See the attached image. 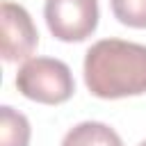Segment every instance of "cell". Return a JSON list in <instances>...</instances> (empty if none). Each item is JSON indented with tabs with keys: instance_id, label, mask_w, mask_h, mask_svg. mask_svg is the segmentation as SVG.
I'll return each instance as SVG.
<instances>
[{
	"instance_id": "6da1fadb",
	"label": "cell",
	"mask_w": 146,
	"mask_h": 146,
	"mask_svg": "<svg viewBox=\"0 0 146 146\" xmlns=\"http://www.w3.org/2000/svg\"><path fill=\"white\" fill-rule=\"evenodd\" d=\"M84 84L96 98L114 100L146 94V46L100 39L84 55Z\"/></svg>"
},
{
	"instance_id": "7a4b0ae2",
	"label": "cell",
	"mask_w": 146,
	"mask_h": 146,
	"mask_svg": "<svg viewBox=\"0 0 146 146\" xmlns=\"http://www.w3.org/2000/svg\"><path fill=\"white\" fill-rule=\"evenodd\" d=\"M16 89L36 103L59 105L66 103L75 91V80L62 59L55 57H30L16 73Z\"/></svg>"
},
{
	"instance_id": "3957f363",
	"label": "cell",
	"mask_w": 146,
	"mask_h": 146,
	"mask_svg": "<svg viewBox=\"0 0 146 146\" xmlns=\"http://www.w3.org/2000/svg\"><path fill=\"white\" fill-rule=\"evenodd\" d=\"M43 16L50 34L73 43L89 39L98 27V0H46Z\"/></svg>"
},
{
	"instance_id": "277c9868",
	"label": "cell",
	"mask_w": 146,
	"mask_h": 146,
	"mask_svg": "<svg viewBox=\"0 0 146 146\" xmlns=\"http://www.w3.org/2000/svg\"><path fill=\"white\" fill-rule=\"evenodd\" d=\"M0 55L5 62H27L39 46V32L34 27V21L30 11L18 2L5 0L0 5Z\"/></svg>"
},
{
	"instance_id": "5b68a950",
	"label": "cell",
	"mask_w": 146,
	"mask_h": 146,
	"mask_svg": "<svg viewBox=\"0 0 146 146\" xmlns=\"http://www.w3.org/2000/svg\"><path fill=\"white\" fill-rule=\"evenodd\" d=\"M62 146H123V139L107 123L82 121L64 135Z\"/></svg>"
},
{
	"instance_id": "8992f818",
	"label": "cell",
	"mask_w": 146,
	"mask_h": 146,
	"mask_svg": "<svg viewBox=\"0 0 146 146\" xmlns=\"http://www.w3.org/2000/svg\"><path fill=\"white\" fill-rule=\"evenodd\" d=\"M0 146H27L30 144V121L25 114L9 105L0 107Z\"/></svg>"
},
{
	"instance_id": "52a82bcc",
	"label": "cell",
	"mask_w": 146,
	"mask_h": 146,
	"mask_svg": "<svg viewBox=\"0 0 146 146\" xmlns=\"http://www.w3.org/2000/svg\"><path fill=\"white\" fill-rule=\"evenodd\" d=\"M110 5L119 23L137 30L146 27V0H110Z\"/></svg>"
},
{
	"instance_id": "ba28073f",
	"label": "cell",
	"mask_w": 146,
	"mask_h": 146,
	"mask_svg": "<svg viewBox=\"0 0 146 146\" xmlns=\"http://www.w3.org/2000/svg\"><path fill=\"white\" fill-rule=\"evenodd\" d=\"M137 146H146V139H144V141H139V144H137Z\"/></svg>"
}]
</instances>
